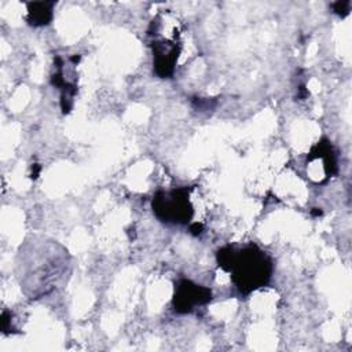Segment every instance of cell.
I'll return each mask as SVG.
<instances>
[{"instance_id":"3","label":"cell","mask_w":352,"mask_h":352,"mask_svg":"<svg viewBox=\"0 0 352 352\" xmlns=\"http://www.w3.org/2000/svg\"><path fill=\"white\" fill-rule=\"evenodd\" d=\"M209 300L210 292L208 289L202 287L201 285L191 283L190 280H183L175 294V307L177 311L188 312L195 305L205 304Z\"/></svg>"},{"instance_id":"2","label":"cell","mask_w":352,"mask_h":352,"mask_svg":"<svg viewBox=\"0 0 352 352\" xmlns=\"http://www.w3.org/2000/svg\"><path fill=\"white\" fill-rule=\"evenodd\" d=\"M184 194V190L172 191L170 194H165L164 198L157 199L155 210L164 209V217L170 219L169 221H188L190 217V205L188 199Z\"/></svg>"},{"instance_id":"1","label":"cell","mask_w":352,"mask_h":352,"mask_svg":"<svg viewBox=\"0 0 352 352\" xmlns=\"http://www.w3.org/2000/svg\"><path fill=\"white\" fill-rule=\"evenodd\" d=\"M219 261L220 265L231 272L234 283L243 293H249L265 285L271 276V261L267 254L256 246L221 252Z\"/></svg>"},{"instance_id":"4","label":"cell","mask_w":352,"mask_h":352,"mask_svg":"<svg viewBox=\"0 0 352 352\" xmlns=\"http://www.w3.org/2000/svg\"><path fill=\"white\" fill-rule=\"evenodd\" d=\"M40 4V8H37V3L32 4L33 6V10H30V23L33 25H44V23H48V21L51 19V6L52 3H38Z\"/></svg>"}]
</instances>
